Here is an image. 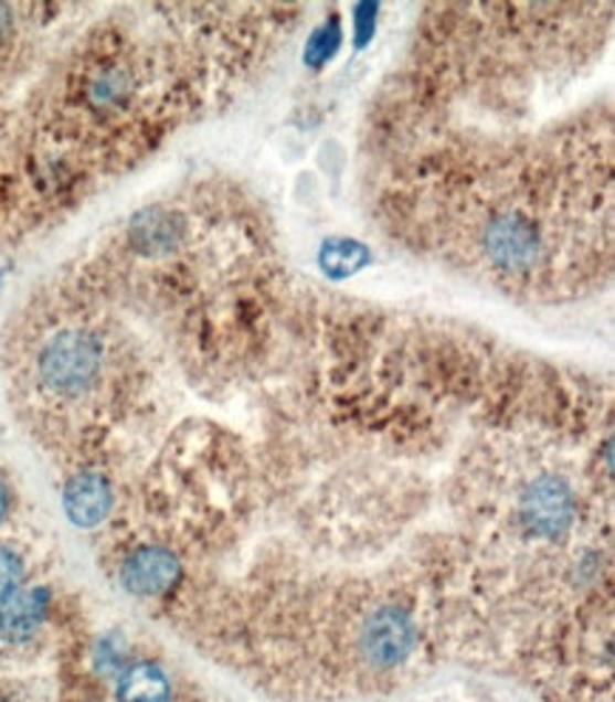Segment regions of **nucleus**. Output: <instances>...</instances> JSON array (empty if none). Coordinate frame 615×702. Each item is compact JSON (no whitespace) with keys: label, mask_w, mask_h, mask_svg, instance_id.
Wrapping results in <instances>:
<instances>
[{"label":"nucleus","mask_w":615,"mask_h":702,"mask_svg":"<svg viewBox=\"0 0 615 702\" xmlns=\"http://www.w3.org/2000/svg\"><path fill=\"white\" fill-rule=\"evenodd\" d=\"M40 383L57 397H83L103 371V345L94 334L68 329L40 351Z\"/></svg>","instance_id":"obj_1"},{"label":"nucleus","mask_w":615,"mask_h":702,"mask_svg":"<svg viewBox=\"0 0 615 702\" xmlns=\"http://www.w3.org/2000/svg\"><path fill=\"white\" fill-rule=\"evenodd\" d=\"M539 230L522 213H502L497 215L488 230H485V255L494 267L502 273H522L537 260Z\"/></svg>","instance_id":"obj_2"},{"label":"nucleus","mask_w":615,"mask_h":702,"mask_svg":"<svg viewBox=\"0 0 615 702\" xmlns=\"http://www.w3.org/2000/svg\"><path fill=\"white\" fill-rule=\"evenodd\" d=\"M576 515V496L568 481L556 476H542L533 481L522 499V521L533 535L559 539L573 524Z\"/></svg>","instance_id":"obj_3"},{"label":"nucleus","mask_w":615,"mask_h":702,"mask_svg":"<svg viewBox=\"0 0 615 702\" xmlns=\"http://www.w3.org/2000/svg\"><path fill=\"white\" fill-rule=\"evenodd\" d=\"M414 646V626L406 611L397 606H380L360 629V649L369 663L392 669L403 663Z\"/></svg>","instance_id":"obj_4"},{"label":"nucleus","mask_w":615,"mask_h":702,"mask_svg":"<svg viewBox=\"0 0 615 702\" xmlns=\"http://www.w3.org/2000/svg\"><path fill=\"white\" fill-rule=\"evenodd\" d=\"M182 578V564L165 546H139L123 564L125 589L142 598H157L171 592Z\"/></svg>","instance_id":"obj_5"},{"label":"nucleus","mask_w":615,"mask_h":702,"mask_svg":"<svg viewBox=\"0 0 615 702\" xmlns=\"http://www.w3.org/2000/svg\"><path fill=\"white\" fill-rule=\"evenodd\" d=\"M49 592L43 586L18 589L7 600H0V640L3 644H26L38 635L49 615Z\"/></svg>","instance_id":"obj_6"},{"label":"nucleus","mask_w":615,"mask_h":702,"mask_svg":"<svg viewBox=\"0 0 615 702\" xmlns=\"http://www.w3.org/2000/svg\"><path fill=\"white\" fill-rule=\"evenodd\" d=\"M66 513L77 526H97L112 510V485L99 474H77L66 485Z\"/></svg>","instance_id":"obj_7"},{"label":"nucleus","mask_w":615,"mask_h":702,"mask_svg":"<svg viewBox=\"0 0 615 702\" xmlns=\"http://www.w3.org/2000/svg\"><path fill=\"white\" fill-rule=\"evenodd\" d=\"M171 685L159 666L137 663L119 680V702H168Z\"/></svg>","instance_id":"obj_8"},{"label":"nucleus","mask_w":615,"mask_h":702,"mask_svg":"<svg viewBox=\"0 0 615 702\" xmlns=\"http://www.w3.org/2000/svg\"><path fill=\"white\" fill-rule=\"evenodd\" d=\"M134 238L142 249H171L179 238V227L171 213L151 210L134 224Z\"/></svg>","instance_id":"obj_9"},{"label":"nucleus","mask_w":615,"mask_h":702,"mask_svg":"<svg viewBox=\"0 0 615 702\" xmlns=\"http://www.w3.org/2000/svg\"><path fill=\"white\" fill-rule=\"evenodd\" d=\"M369 264V253L363 244H354L349 238H335L329 241L321 253V267L327 269V275L335 278H343V275H354L360 267Z\"/></svg>","instance_id":"obj_10"},{"label":"nucleus","mask_w":615,"mask_h":702,"mask_svg":"<svg viewBox=\"0 0 615 702\" xmlns=\"http://www.w3.org/2000/svg\"><path fill=\"white\" fill-rule=\"evenodd\" d=\"M338 46H341V26H338V18H332L327 20V26H321L309 38L307 52H304V63H307L309 68H324V65L335 57Z\"/></svg>","instance_id":"obj_11"},{"label":"nucleus","mask_w":615,"mask_h":702,"mask_svg":"<svg viewBox=\"0 0 615 702\" xmlns=\"http://www.w3.org/2000/svg\"><path fill=\"white\" fill-rule=\"evenodd\" d=\"M23 575H26L23 559L14 553L12 546L0 544V600H7L9 595H14L20 589Z\"/></svg>","instance_id":"obj_12"},{"label":"nucleus","mask_w":615,"mask_h":702,"mask_svg":"<svg viewBox=\"0 0 615 702\" xmlns=\"http://www.w3.org/2000/svg\"><path fill=\"white\" fill-rule=\"evenodd\" d=\"M374 12H378V9L374 7H358L354 9V14H358V43L360 46H363V43H367L369 38H372L374 34Z\"/></svg>","instance_id":"obj_13"},{"label":"nucleus","mask_w":615,"mask_h":702,"mask_svg":"<svg viewBox=\"0 0 615 702\" xmlns=\"http://www.w3.org/2000/svg\"><path fill=\"white\" fill-rule=\"evenodd\" d=\"M9 29H12V12L7 7H0V43L9 38Z\"/></svg>","instance_id":"obj_14"},{"label":"nucleus","mask_w":615,"mask_h":702,"mask_svg":"<svg viewBox=\"0 0 615 702\" xmlns=\"http://www.w3.org/2000/svg\"><path fill=\"white\" fill-rule=\"evenodd\" d=\"M7 510H9V493L3 488V481H0V521L7 519Z\"/></svg>","instance_id":"obj_15"}]
</instances>
